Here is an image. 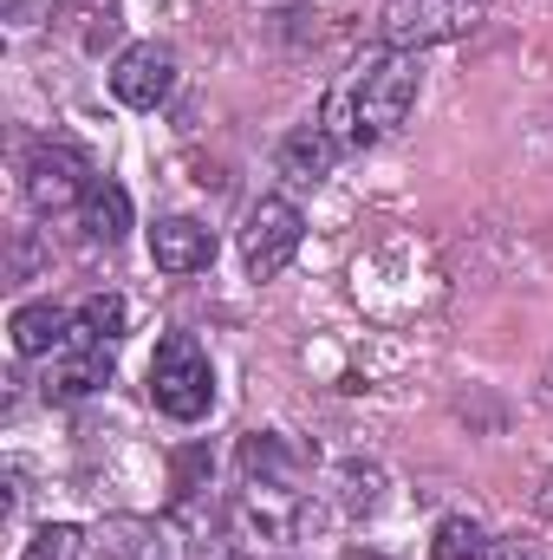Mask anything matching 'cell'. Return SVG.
<instances>
[{"instance_id":"7c38bea8","label":"cell","mask_w":553,"mask_h":560,"mask_svg":"<svg viewBox=\"0 0 553 560\" xmlns=\"http://www.w3.org/2000/svg\"><path fill=\"white\" fill-rule=\"evenodd\" d=\"M79 222H85L92 242H125L131 235V196L118 183H92L85 202H79Z\"/></svg>"},{"instance_id":"d6986e66","label":"cell","mask_w":553,"mask_h":560,"mask_svg":"<svg viewBox=\"0 0 553 560\" xmlns=\"http://www.w3.org/2000/svg\"><path fill=\"white\" fill-rule=\"evenodd\" d=\"M495 560H534V555H528L521 541H508V548H495Z\"/></svg>"},{"instance_id":"4fadbf2b","label":"cell","mask_w":553,"mask_h":560,"mask_svg":"<svg viewBox=\"0 0 553 560\" xmlns=\"http://www.w3.org/2000/svg\"><path fill=\"white\" fill-rule=\"evenodd\" d=\"M242 469H248V482H293L299 456H293V443H286V436L255 430V436H242Z\"/></svg>"},{"instance_id":"44dd1931","label":"cell","mask_w":553,"mask_h":560,"mask_svg":"<svg viewBox=\"0 0 553 560\" xmlns=\"http://www.w3.org/2000/svg\"><path fill=\"white\" fill-rule=\"evenodd\" d=\"M339 560H391V555H378V548H345Z\"/></svg>"},{"instance_id":"9c48e42d","label":"cell","mask_w":553,"mask_h":560,"mask_svg":"<svg viewBox=\"0 0 553 560\" xmlns=\"http://www.w3.org/2000/svg\"><path fill=\"white\" fill-rule=\"evenodd\" d=\"M150 261H156L163 275H196V268L215 261V235H209L196 215H169V222L150 229Z\"/></svg>"},{"instance_id":"5bb4252c","label":"cell","mask_w":553,"mask_h":560,"mask_svg":"<svg viewBox=\"0 0 553 560\" xmlns=\"http://www.w3.org/2000/svg\"><path fill=\"white\" fill-rule=\"evenodd\" d=\"M482 555H489V535H482V522H469V515H449V522H436L430 560H482Z\"/></svg>"},{"instance_id":"8fae6325","label":"cell","mask_w":553,"mask_h":560,"mask_svg":"<svg viewBox=\"0 0 553 560\" xmlns=\"http://www.w3.org/2000/svg\"><path fill=\"white\" fill-rule=\"evenodd\" d=\"M66 339H72V319H66L52 300H33V306L13 313V352H20V359H46V352H59Z\"/></svg>"},{"instance_id":"e0dca14e","label":"cell","mask_w":553,"mask_h":560,"mask_svg":"<svg viewBox=\"0 0 553 560\" xmlns=\"http://www.w3.org/2000/svg\"><path fill=\"white\" fill-rule=\"evenodd\" d=\"M209 469H215V456H209L202 443H189V450L176 456V489H183V495H196V489L209 482Z\"/></svg>"},{"instance_id":"52a82bcc","label":"cell","mask_w":553,"mask_h":560,"mask_svg":"<svg viewBox=\"0 0 553 560\" xmlns=\"http://www.w3.org/2000/svg\"><path fill=\"white\" fill-rule=\"evenodd\" d=\"M169 85H176V52L156 46V39L131 46V52L111 66V92H118V105H131V112H156V105L169 98Z\"/></svg>"},{"instance_id":"3957f363","label":"cell","mask_w":553,"mask_h":560,"mask_svg":"<svg viewBox=\"0 0 553 560\" xmlns=\"http://www.w3.org/2000/svg\"><path fill=\"white\" fill-rule=\"evenodd\" d=\"M482 13H489V0H391V13H385V39H391L398 52H411V46H436V39L469 33Z\"/></svg>"},{"instance_id":"ac0fdd59","label":"cell","mask_w":553,"mask_h":560,"mask_svg":"<svg viewBox=\"0 0 553 560\" xmlns=\"http://www.w3.org/2000/svg\"><path fill=\"white\" fill-rule=\"evenodd\" d=\"M339 482H345V509H378V469H339Z\"/></svg>"},{"instance_id":"ba28073f","label":"cell","mask_w":553,"mask_h":560,"mask_svg":"<svg viewBox=\"0 0 553 560\" xmlns=\"http://www.w3.org/2000/svg\"><path fill=\"white\" fill-rule=\"evenodd\" d=\"M85 156L72 150V143H39L33 150V163H26V196H33V209H66V202H85Z\"/></svg>"},{"instance_id":"30bf717a","label":"cell","mask_w":553,"mask_h":560,"mask_svg":"<svg viewBox=\"0 0 553 560\" xmlns=\"http://www.w3.org/2000/svg\"><path fill=\"white\" fill-rule=\"evenodd\" d=\"M339 150H345V143L332 138L326 125H299L293 138L280 143V176H286V183H326L332 163H339Z\"/></svg>"},{"instance_id":"2e32d148","label":"cell","mask_w":553,"mask_h":560,"mask_svg":"<svg viewBox=\"0 0 553 560\" xmlns=\"http://www.w3.org/2000/svg\"><path fill=\"white\" fill-rule=\"evenodd\" d=\"M20 560H85V535L72 522H46V528H33V541L20 548Z\"/></svg>"},{"instance_id":"ffe728a7","label":"cell","mask_w":553,"mask_h":560,"mask_svg":"<svg viewBox=\"0 0 553 560\" xmlns=\"http://www.w3.org/2000/svg\"><path fill=\"white\" fill-rule=\"evenodd\" d=\"M534 502H541V515H553V469H548V482H541V495H534Z\"/></svg>"},{"instance_id":"6da1fadb","label":"cell","mask_w":553,"mask_h":560,"mask_svg":"<svg viewBox=\"0 0 553 560\" xmlns=\"http://www.w3.org/2000/svg\"><path fill=\"white\" fill-rule=\"evenodd\" d=\"M411 105H416V59L398 52V46H385V52H372V59L352 72V85H339V92L326 98L319 125L345 143V150H365L372 138L398 131V125L411 118Z\"/></svg>"},{"instance_id":"277c9868","label":"cell","mask_w":553,"mask_h":560,"mask_svg":"<svg viewBox=\"0 0 553 560\" xmlns=\"http://www.w3.org/2000/svg\"><path fill=\"white\" fill-rule=\"evenodd\" d=\"M299 235H306V222H299V209L286 202V196H261L255 209H248V229H242V255H248V275H280L293 255H299Z\"/></svg>"},{"instance_id":"7a4b0ae2","label":"cell","mask_w":553,"mask_h":560,"mask_svg":"<svg viewBox=\"0 0 553 560\" xmlns=\"http://www.w3.org/2000/svg\"><path fill=\"white\" fill-rule=\"evenodd\" d=\"M150 398L156 411L176 423H196L209 418L215 405V372H209V352L189 339V332H163L156 359H150Z\"/></svg>"},{"instance_id":"8992f818","label":"cell","mask_w":553,"mask_h":560,"mask_svg":"<svg viewBox=\"0 0 553 560\" xmlns=\"http://www.w3.org/2000/svg\"><path fill=\"white\" fill-rule=\"evenodd\" d=\"M111 365H118V359H111V346L72 326V339L52 352L46 398H92V392H105V385H111Z\"/></svg>"},{"instance_id":"5b68a950","label":"cell","mask_w":553,"mask_h":560,"mask_svg":"<svg viewBox=\"0 0 553 560\" xmlns=\"http://www.w3.org/2000/svg\"><path fill=\"white\" fill-rule=\"evenodd\" d=\"M313 515H306V502L286 489V482H248V495H242V509H235V535L242 541H293L299 528H306Z\"/></svg>"},{"instance_id":"9a60e30c","label":"cell","mask_w":553,"mask_h":560,"mask_svg":"<svg viewBox=\"0 0 553 560\" xmlns=\"http://www.w3.org/2000/svg\"><path fill=\"white\" fill-rule=\"evenodd\" d=\"M72 326L92 332V339H105V346H118V339H125V300H118V293H92V300L72 313Z\"/></svg>"}]
</instances>
